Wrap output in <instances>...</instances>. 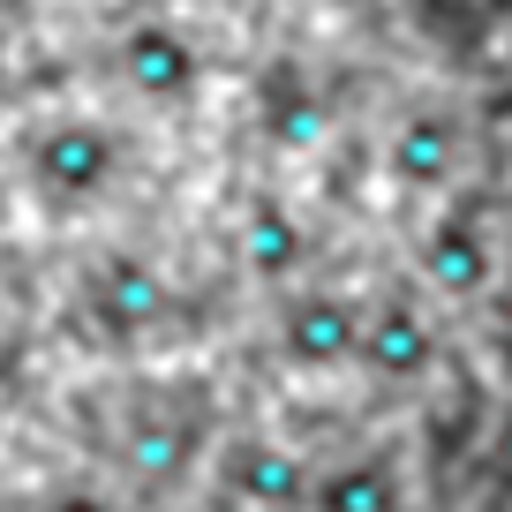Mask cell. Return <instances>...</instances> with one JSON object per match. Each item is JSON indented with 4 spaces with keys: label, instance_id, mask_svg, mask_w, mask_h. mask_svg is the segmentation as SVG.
Returning <instances> with one entry per match:
<instances>
[{
    "label": "cell",
    "instance_id": "1",
    "mask_svg": "<svg viewBox=\"0 0 512 512\" xmlns=\"http://www.w3.org/2000/svg\"><path fill=\"white\" fill-rule=\"evenodd\" d=\"M128 136L106 113H46L23 136V181L53 211H98L128 181Z\"/></svg>",
    "mask_w": 512,
    "mask_h": 512
},
{
    "label": "cell",
    "instance_id": "2",
    "mask_svg": "<svg viewBox=\"0 0 512 512\" xmlns=\"http://www.w3.org/2000/svg\"><path fill=\"white\" fill-rule=\"evenodd\" d=\"M505 226H497V211L482 204L475 189H452L430 204V219H422L415 234V287L430 294L437 309H482L497 287V272H505Z\"/></svg>",
    "mask_w": 512,
    "mask_h": 512
},
{
    "label": "cell",
    "instance_id": "3",
    "mask_svg": "<svg viewBox=\"0 0 512 512\" xmlns=\"http://www.w3.org/2000/svg\"><path fill=\"white\" fill-rule=\"evenodd\" d=\"M113 83H121L128 106H144V113L196 106V91H204V46L166 16H136L113 31Z\"/></svg>",
    "mask_w": 512,
    "mask_h": 512
},
{
    "label": "cell",
    "instance_id": "4",
    "mask_svg": "<svg viewBox=\"0 0 512 512\" xmlns=\"http://www.w3.org/2000/svg\"><path fill=\"white\" fill-rule=\"evenodd\" d=\"M272 347L294 377H339L354 369V347H362V294L347 287H279V317H272Z\"/></svg>",
    "mask_w": 512,
    "mask_h": 512
},
{
    "label": "cell",
    "instance_id": "5",
    "mask_svg": "<svg viewBox=\"0 0 512 512\" xmlns=\"http://www.w3.org/2000/svg\"><path fill=\"white\" fill-rule=\"evenodd\" d=\"M445 362V332H437V302L422 287H384L362 294V347L354 369L377 384H422Z\"/></svg>",
    "mask_w": 512,
    "mask_h": 512
},
{
    "label": "cell",
    "instance_id": "6",
    "mask_svg": "<svg viewBox=\"0 0 512 512\" xmlns=\"http://www.w3.org/2000/svg\"><path fill=\"white\" fill-rule=\"evenodd\" d=\"M460 166H467V121L452 106H407L400 121L384 128V151H377L384 189L437 204V196L460 189Z\"/></svg>",
    "mask_w": 512,
    "mask_h": 512
},
{
    "label": "cell",
    "instance_id": "7",
    "mask_svg": "<svg viewBox=\"0 0 512 512\" xmlns=\"http://www.w3.org/2000/svg\"><path fill=\"white\" fill-rule=\"evenodd\" d=\"M83 302H91V317L106 324L113 339H144L151 324H166L174 287H166V272L151 264V256L113 249V256H98V272L83 279Z\"/></svg>",
    "mask_w": 512,
    "mask_h": 512
},
{
    "label": "cell",
    "instance_id": "8",
    "mask_svg": "<svg viewBox=\"0 0 512 512\" xmlns=\"http://www.w3.org/2000/svg\"><path fill=\"white\" fill-rule=\"evenodd\" d=\"M234 256H241V272L256 279V287H294L302 279V264H309V226H302V211L287 204V196H249L241 204V219H234Z\"/></svg>",
    "mask_w": 512,
    "mask_h": 512
},
{
    "label": "cell",
    "instance_id": "9",
    "mask_svg": "<svg viewBox=\"0 0 512 512\" xmlns=\"http://www.w3.org/2000/svg\"><path fill=\"white\" fill-rule=\"evenodd\" d=\"M219 475H226V497H234L241 512H302L317 467H309L287 437H241Z\"/></svg>",
    "mask_w": 512,
    "mask_h": 512
},
{
    "label": "cell",
    "instance_id": "10",
    "mask_svg": "<svg viewBox=\"0 0 512 512\" xmlns=\"http://www.w3.org/2000/svg\"><path fill=\"white\" fill-rule=\"evenodd\" d=\"M256 128L272 136L279 151H317L324 136H332V106H324V91H317V76L309 68H264V83H256Z\"/></svg>",
    "mask_w": 512,
    "mask_h": 512
},
{
    "label": "cell",
    "instance_id": "11",
    "mask_svg": "<svg viewBox=\"0 0 512 512\" xmlns=\"http://www.w3.org/2000/svg\"><path fill=\"white\" fill-rule=\"evenodd\" d=\"M302 512H407V482L384 452H354L339 467H317Z\"/></svg>",
    "mask_w": 512,
    "mask_h": 512
},
{
    "label": "cell",
    "instance_id": "12",
    "mask_svg": "<svg viewBox=\"0 0 512 512\" xmlns=\"http://www.w3.org/2000/svg\"><path fill=\"white\" fill-rule=\"evenodd\" d=\"M128 467L144 482H174L181 467H189V452H196V422H181V415H144V422H128Z\"/></svg>",
    "mask_w": 512,
    "mask_h": 512
},
{
    "label": "cell",
    "instance_id": "13",
    "mask_svg": "<svg viewBox=\"0 0 512 512\" xmlns=\"http://www.w3.org/2000/svg\"><path fill=\"white\" fill-rule=\"evenodd\" d=\"M482 317H490V354L505 362V377H512V256H505V272H497L490 302H482Z\"/></svg>",
    "mask_w": 512,
    "mask_h": 512
},
{
    "label": "cell",
    "instance_id": "14",
    "mask_svg": "<svg viewBox=\"0 0 512 512\" xmlns=\"http://www.w3.org/2000/svg\"><path fill=\"white\" fill-rule=\"evenodd\" d=\"M38 512H121V505H113V497L98 490V482H68V490H53Z\"/></svg>",
    "mask_w": 512,
    "mask_h": 512
}]
</instances>
